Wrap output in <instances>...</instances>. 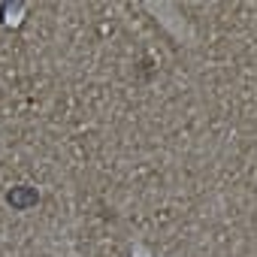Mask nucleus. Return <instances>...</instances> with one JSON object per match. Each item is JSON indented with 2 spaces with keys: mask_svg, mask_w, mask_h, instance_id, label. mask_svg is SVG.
I'll return each mask as SVG.
<instances>
[{
  "mask_svg": "<svg viewBox=\"0 0 257 257\" xmlns=\"http://www.w3.org/2000/svg\"><path fill=\"white\" fill-rule=\"evenodd\" d=\"M7 203L16 209V212H31L37 203H40V191L31 188V185H16L7 191Z\"/></svg>",
  "mask_w": 257,
  "mask_h": 257,
  "instance_id": "1",
  "label": "nucleus"
}]
</instances>
